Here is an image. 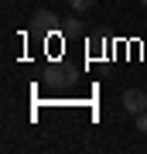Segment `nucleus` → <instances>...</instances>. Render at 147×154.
Listing matches in <instances>:
<instances>
[{
	"instance_id": "7ed1b4c3",
	"label": "nucleus",
	"mask_w": 147,
	"mask_h": 154,
	"mask_svg": "<svg viewBox=\"0 0 147 154\" xmlns=\"http://www.w3.org/2000/svg\"><path fill=\"white\" fill-rule=\"evenodd\" d=\"M69 4H72V11H89L96 0H69Z\"/></svg>"
},
{
	"instance_id": "f257e3e1",
	"label": "nucleus",
	"mask_w": 147,
	"mask_h": 154,
	"mask_svg": "<svg viewBox=\"0 0 147 154\" xmlns=\"http://www.w3.org/2000/svg\"><path fill=\"white\" fill-rule=\"evenodd\" d=\"M123 110L133 113V116L144 113V110H147V96L140 93V89H127V93H123Z\"/></svg>"
},
{
	"instance_id": "20e7f679",
	"label": "nucleus",
	"mask_w": 147,
	"mask_h": 154,
	"mask_svg": "<svg viewBox=\"0 0 147 154\" xmlns=\"http://www.w3.org/2000/svg\"><path fill=\"white\" fill-rule=\"evenodd\" d=\"M137 130L147 134V110H144V113H137Z\"/></svg>"
},
{
	"instance_id": "f03ea898",
	"label": "nucleus",
	"mask_w": 147,
	"mask_h": 154,
	"mask_svg": "<svg viewBox=\"0 0 147 154\" xmlns=\"http://www.w3.org/2000/svg\"><path fill=\"white\" fill-rule=\"evenodd\" d=\"M55 21H58V17H55L51 11H38V14H34V31H55Z\"/></svg>"
},
{
	"instance_id": "39448f33",
	"label": "nucleus",
	"mask_w": 147,
	"mask_h": 154,
	"mask_svg": "<svg viewBox=\"0 0 147 154\" xmlns=\"http://www.w3.org/2000/svg\"><path fill=\"white\" fill-rule=\"evenodd\" d=\"M140 4H147V0H140Z\"/></svg>"
}]
</instances>
